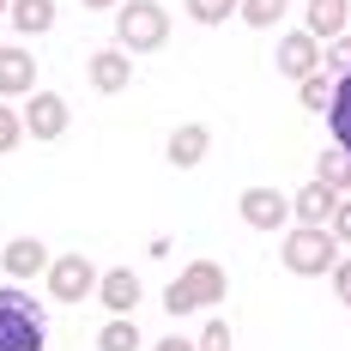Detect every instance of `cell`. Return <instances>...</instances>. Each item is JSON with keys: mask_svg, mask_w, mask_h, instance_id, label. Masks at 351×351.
<instances>
[{"mask_svg": "<svg viewBox=\"0 0 351 351\" xmlns=\"http://www.w3.org/2000/svg\"><path fill=\"white\" fill-rule=\"evenodd\" d=\"M49 346V315L31 291L0 285V351H43Z\"/></svg>", "mask_w": 351, "mask_h": 351, "instance_id": "6da1fadb", "label": "cell"}, {"mask_svg": "<svg viewBox=\"0 0 351 351\" xmlns=\"http://www.w3.org/2000/svg\"><path fill=\"white\" fill-rule=\"evenodd\" d=\"M224 291H230V279H224L218 261H188L182 279L164 291V309H170V321H182V315H194V309H218Z\"/></svg>", "mask_w": 351, "mask_h": 351, "instance_id": "7a4b0ae2", "label": "cell"}, {"mask_svg": "<svg viewBox=\"0 0 351 351\" xmlns=\"http://www.w3.org/2000/svg\"><path fill=\"white\" fill-rule=\"evenodd\" d=\"M164 43H170V12H164V0H121V6H115V49L152 55V49H164Z\"/></svg>", "mask_w": 351, "mask_h": 351, "instance_id": "3957f363", "label": "cell"}, {"mask_svg": "<svg viewBox=\"0 0 351 351\" xmlns=\"http://www.w3.org/2000/svg\"><path fill=\"white\" fill-rule=\"evenodd\" d=\"M279 261H285V273H297V279H321V273H333L346 254H339V237H333V230L297 224V230L279 243Z\"/></svg>", "mask_w": 351, "mask_h": 351, "instance_id": "277c9868", "label": "cell"}, {"mask_svg": "<svg viewBox=\"0 0 351 351\" xmlns=\"http://www.w3.org/2000/svg\"><path fill=\"white\" fill-rule=\"evenodd\" d=\"M97 279H104V273H97L79 248H73V254H55L49 273H43V285H49L55 303H85V297H97Z\"/></svg>", "mask_w": 351, "mask_h": 351, "instance_id": "5b68a950", "label": "cell"}, {"mask_svg": "<svg viewBox=\"0 0 351 351\" xmlns=\"http://www.w3.org/2000/svg\"><path fill=\"white\" fill-rule=\"evenodd\" d=\"M19 115H25V134H31V140H43V145H55V140L73 128V104L61 97V91H31Z\"/></svg>", "mask_w": 351, "mask_h": 351, "instance_id": "8992f818", "label": "cell"}, {"mask_svg": "<svg viewBox=\"0 0 351 351\" xmlns=\"http://www.w3.org/2000/svg\"><path fill=\"white\" fill-rule=\"evenodd\" d=\"M85 79H91L97 97H121V91L134 85V55H128V49H97V55L85 61Z\"/></svg>", "mask_w": 351, "mask_h": 351, "instance_id": "52a82bcc", "label": "cell"}, {"mask_svg": "<svg viewBox=\"0 0 351 351\" xmlns=\"http://www.w3.org/2000/svg\"><path fill=\"white\" fill-rule=\"evenodd\" d=\"M237 212H243L248 230H279L285 218H291V194H279V188H243Z\"/></svg>", "mask_w": 351, "mask_h": 351, "instance_id": "ba28073f", "label": "cell"}, {"mask_svg": "<svg viewBox=\"0 0 351 351\" xmlns=\"http://www.w3.org/2000/svg\"><path fill=\"white\" fill-rule=\"evenodd\" d=\"M36 91V55L19 43H0V97H31Z\"/></svg>", "mask_w": 351, "mask_h": 351, "instance_id": "9c48e42d", "label": "cell"}, {"mask_svg": "<svg viewBox=\"0 0 351 351\" xmlns=\"http://www.w3.org/2000/svg\"><path fill=\"white\" fill-rule=\"evenodd\" d=\"M49 243H36V237H12V243L0 248V267H6V279H43L49 273Z\"/></svg>", "mask_w": 351, "mask_h": 351, "instance_id": "30bf717a", "label": "cell"}, {"mask_svg": "<svg viewBox=\"0 0 351 351\" xmlns=\"http://www.w3.org/2000/svg\"><path fill=\"white\" fill-rule=\"evenodd\" d=\"M339 200H346L339 188L309 182L303 194H291V218H297V224H315V230H327V224H333V212H339Z\"/></svg>", "mask_w": 351, "mask_h": 351, "instance_id": "8fae6325", "label": "cell"}, {"mask_svg": "<svg viewBox=\"0 0 351 351\" xmlns=\"http://www.w3.org/2000/svg\"><path fill=\"white\" fill-rule=\"evenodd\" d=\"M279 73L285 79H309V73H321V43L309 31H291V36H279Z\"/></svg>", "mask_w": 351, "mask_h": 351, "instance_id": "7c38bea8", "label": "cell"}, {"mask_svg": "<svg viewBox=\"0 0 351 351\" xmlns=\"http://www.w3.org/2000/svg\"><path fill=\"white\" fill-rule=\"evenodd\" d=\"M206 152H212V128H206V121H182V128L170 134V145H164V158H170L176 170L206 164Z\"/></svg>", "mask_w": 351, "mask_h": 351, "instance_id": "4fadbf2b", "label": "cell"}, {"mask_svg": "<svg viewBox=\"0 0 351 351\" xmlns=\"http://www.w3.org/2000/svg\"><path fill=\"white\" fill-rule=\"evenodd\" d=\"M303 31L315 43H339L351 31V0H309V25Z\"/></svg>", "mask_w": 351, "mask_h": 351, "instance_id": "5bb4252c", "label": "cell"}, {"mask_svg": "<svg viewBox=\"0 0 351 351\" xmlns=\"http://www.w3.org/2000/svg\"><path fill=\"white\" fill-rule=\"evenodd\" d=\"M97 297H104L109 315H134V303H140V279H134L128 267H109L104 279H97Z\"/></svg>", "mask_w": 351, "mask_h": 351, "instance_id": "9a60e30c", "label": "cell"}, {"mask_svg": "<svg viewBox=\"0 0 351 351\" xmlns=\"http://www.w3.org/2000/svg\"><path fill=\"white\" fill-rule=\"evenodd\" d=\"M6 19H12V31H19V36H49V31H55V0H12Z\"/></svg>", "mask_w": 351, "mask_h": 351, "instance_id": "2e32d148", "label": "cell"}, {"mask_svg": "<svg viewBox=\"0 0 351 351\" xmlns=\"http://www.w3.org/2000/svg\"><path fill=\"white\" fill-rule=\"evenodd\" d=\"M327 128H333V145L351 158V67L333 79V104H327Z\"/></svg>", "mask_w": 351, "mask_h": 351, "instance_id": "e0dca14e", "label": "cell"}, {"mask_svg": "<svg viewBox=\"0 0 351 351\" xmlns=\"http://www.w3.org/2000/svg\"><path fill=\"white\" fill-rule=\"evenodd\" d=\"M140 327H134V315H109L104 333H97V351H140Z\"/></svg>", "mask_w": 351, "mask_h": 351, "instance_id": "ac0fdd59", "label": "cell"}, {"mask_svg": "<svg viewBox=\"0 0 351 351\" xmlns=\"http://www.w3.org/2000/svg\"><path fill=\"white\" fill-rule=\"evenodd\" d=\"M285 6H291V0H243V6H237V19H243L248 31H273V25L285 19Z\"/></svg>", "mask_w": 351, "mask_h": 351, "instance_id": "d6986e66", "label": "cell"}, {"mask_svg": "<svg viewBox=\"0 0 351 351\" xmlns=\"http://www.w3.org/2000/svg\"><path fill=\"white\" fill-rule=\"evenodd\" d=\"M333 79H339V73H309V79H303V85H297V97H303V109H315V115H327V104H333Z\"/></svg>", "mask_w": 351, "mask_h": 351, "instance_id": "ffe728a7", "label": "cell"}, {"mask_svg": "<svg viewBox=\"0 0 351 351\" xmlns=\"http://www.w3.org/2000/svg\"><path fill=\"white\" fill-rule=\"evenodd\" d=\"M315 182H327V188H339V194H351V158L333 145V152H321L315 164Z\"/></svg>", "mask_w": 351, "mask_h": 351, "instance_id": "44dd1931", "label": "cell"}, {"mask_svg": "<svg viewBox=\"0 0 351 351\" xmlns=\"http://www.w3.org/2000/svg\"><path fill=\"white\" fill-rule=\"evenodd\" d=\"M188 6V19L194 25H224V19H237V6L243 0H182Z\"/></svg>", "mask_w": 351, "mask_h": 351, "instance_id": "7402d4cb", "label": "cell"}, {"mask_svg": "<svg viewBox=\"0 0 351 351\" xmlns=\"http://www.w3.org/2000/svg\"><path fill=\"white\" fill-rule=\"evenodd\" d=\"M194 351H230V321L224 315H212L200 333H194Z\"/></svg>", "mask_w": 351, "mask_h": 351, "instance_id": "603a6c76", "label": "cell"}, {"mask_svg": "<svg viewBox=\"0 0 351 351\" xmlns=\"http://www.w3.org/2000/svg\"><path fill=\"white\" fill-rule=\"evenodd\" d=\"M19 140H25V115L12 104H0V152H19Z\"/></svg>", "mask_w": 351, "mask_h": 351, "instance_id": "cb8c5ba5", "label": "cell"}, {"mask_svg": "<svg viewBox=\"0 0 351 351\" xmlns=\"http://www.w3.org/2000/svg\"><path fill=\"white\" fill-rule=\"evenodd\" d=\"M327 279H333V297H339V303L351 309V261H339V267H333Z\"/></svg>", "mask_w": 351, "mask_h": 351, "instance_id": "d4e9b609", "label": "cell"}, {"mask_svg": "<svg viewBox=\"0 0 351 351\" xmlns=\"http://www.w3.org/2000/svg\"><path fill=\"white\" fill-rule=\"evenodd\" d=\"M327 230H333L339 243H351V194L339 200V212H333V224H327Z\"/></svg>", "mask_w": 351, "mask_h": 351, "instance_id": "484cf974", "label": "cell"}, {"mask_svg": "<svg viewBox=\"0 0 351 351\" xmlns=\"http://www.w3.org/2000/svg\"><path fill=\"white\" fill-rule=\"evenodd\" d=\"M152 351H194V339H176V333H170V339H158Z\"/></svg>", "mask_w": 351, "mask_h": 351, "instance_id": "4316f807", "label": "cell"}, {"mask_svg": "<svg viewBox=\"0 0 351 351\" xmlns=\"http://www.w3.org/2000/svg\"><path fill=\"white\" fill-rule=\"evenodd\" d=\"M85 6H91V12H109V6H121V0H85Z\"/></svg>", "mask_w": 351, "mask_h": 351, "instance_id": "83f0119b", "label": "cell"}, {"mask_svg": "<svg viewBox=\"0 0 351 351\" xmlns=\"http://www.w3.org/2000/svg\"><path fill=\"white\" fill-rule=\"evenodd\" d=\"M6 6H12V0H0V19H6Z\"/></svg>", "mask_w": 351, "mask_h": 351, "instance_id": "f1b7e54d", "label": "cell"}, {"mask_svg": "<svg viewBox=\"0 0 351 351\" xmlns=\"http://www.w3.org/2000/svg\"><path fill=\"white\" fill-rule=\"evenodd\" d=\"M346 36H351V31H346Z\"/></svg>", "mask_w": 351, "mask_h": 351, "instance_id": "f546056e", "label": "cell"}]
</instances>
